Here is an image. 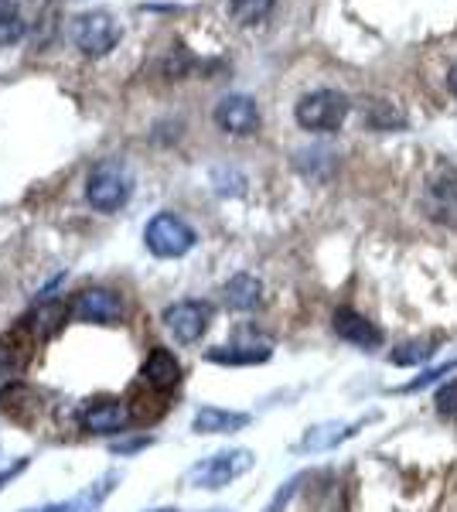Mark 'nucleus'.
<instances>
[{
    "label": "nucleus",
    "instance_id": "4",
    "mask_svg": "<svg viewBox=\"0 0 457 512\" xmlns=\"http://www.w3.org/2000/svg\"><path fill=\"white\" fill-rule=\"evenodd\" d=\"M253 461H256L253 451H246V448L219 451V454H212V458L198 461L188 478L195 489H226L229 482H236L239 475H246L249 468H253Z\"/></svg>",
    "mask_w": 457,
    "mask_h": 512
},
{
    "label": "nucleus",
    "instance_id": "14",
    "mask_svg": "<svg viewBox=\"0 0 457 512\" xmlns=\"http://www.w3.org/2000/svg\"><path fill=\"white\" fill-rule=\"evenodd\" d=\"M222 294H226V304L232 311H256L263 304V284L253 274H236Z\"/></svg>",
    "mask_w": 457,
    "mask_h": 512
},
{
    "label": "nucleus",
    "instance_id": "2",
    "mask_svg": "<svg viewBox=\"0 0 457 512\" xmlns=\"http://www.w3.org/2000/svg\"><path fill=\"white\" fill-rule=\"evenodd\" d=\"M130 192H134V178L127 175V168L116 161H103L89 171L86 181V198L89 205L99 212H116L120 205L130 202Z\"/></svg>",
    "mask_w": 457,
    "mask_h": 512
},
{
    "label": "nucleus",
    "instance_id": "9",
    "mask_svg": "<svg viewBox=\"0 0 457 512\" xmlns=\"http://www.w3.org/2000/svg\"><path fill=\"white\" fill-rule=\"evenodd\" d=\"M427 216L447 229H457V171L440 168L427 181Z\"/></svg>",
    "mask_w": 457,
    "mask_h": 512
},
{
    "label": "nucleus",
    "instance_id": "25",
    "mask_svg": "<svg viewBox=\"0 0 457 512\" xmlns=\"http://www.w3.org/2000/svg\"><path fill=\"white\" fill-rule=\"evenodd\" d=\"M4 373H7V359L0 355V379H4Z\"/></svg>",
    "mask_w": 457,
    "mask_h": 512
},
{
    "label": "nucleus",
    "instance_id": "21",
    "mask_svg": "<svg viewBox=\"0 0 457 512\" xmlns=\"http://www.w3.org/2000/svg\"><path fill=\"white\" fill-rule=\"evenodd\" d=\"M454 369H457V362H444V366H434V369H427V373H423L420 379H413V383H406L403 390H406V393H413V390H423V386H427V383H437L440 376L454 373Z\"/></svg>",
    "mask_w": 457,
    "mask_h": 512
},
{
    "label": "nucleus",
    "instance_id": "6",
    "mask_svg": "<svg viewBox=\"0 0 457 512\" xmlns=\"http://www.w3.org/2000/svg\"><path fill=\"white\" fill-rule=\"evenodd\" d=\"M69 315L82 325H116L123 315V301L106 287H86L72 297Z\"/></svg>",
    "mask_w": 457,
    "mask_h": 512
},
{
    "label": "nucleus",
    "instance_id": "12",
    "mask_svg": "<svg viewBox=\"0 0 457 512\" xmlns=\"http://www.w3.org/2000/svg\"><path fill=\"white\" fill-rule=\"evenodd\" d=\"M130 424V407L120 400H99L82 410V427L93 434H116Z\"/></svg>",
    "mask_w": 457,
    "mask_h": 512
},
{
    "label": "nucleus",
    "instance_id": "15",
    "mask_svg": "<svg viewBox=\"0 0 457 512\" xmlns=\"http://www.w3.org/2000/svg\"><path fill=\"white\" fill-rule=\"evenodd\" d=\"M355 431H359V424H342V420H328V424H318L311 427L297 448L301 451H328L335 448V444H342L345 437H352Z\"/></svg>",
    "mask_w": 457,
    "mask_h": 512
},
{
    "label": "nucleus",
    "instance_id": "13",
    "mask_svg": "<svg viewBox=\"0 0 457 512\" xmlns=\"http://www.w3.org/2000/svg\"><path fill=\"white\" fill-rule=\"evenodd\" d=\"M249 424V414L239 410H222V407H202L191 420V431L195 434H236Z\"/></svg>",
    "mask_w": 457,
    "mask_h": 512
},
{
    "label": "nucleus",
    "instance_id": "19",
    "mask_svg": "<svg viewBox=\"0 0 457 512\" xmlns=\"http://www.w3.org/2000/svg\"><path fill=\"white\" fill-rule=\"evenodd\" d=\"M24 38V21L14 14V0H0V45H14Z\"/></svg>",
    "mask_w": 457,
    "mask_h": 512
},
{
    "label": "nucleus",
    "instance_id": "22",
    "mask_svg": "<svg viewBox=\"0 0 457 512\" xmlns=\"http://www.w3.org/2000/svg\"><path fill=\"white\" fill-rule=\"evenodd\" d=\"M437 410H440V417H457V379L437 393Z\"/></svg>",
    "mask_w": 457,
    "mask_h": 512
},
{
    "label": "nucleus",
    "instance_id": "7",
    "mask_svg": "<svg viewBox=\"0 0 457 512\" xmlns=\"http://www.w3.org/2000/svg\"><path fill=\"white\" fill-rule=\"evenodd\" d=\"M215 123H219V130H226L232 137H249L260 130V106L246 93L222 96L219 106H215Z\"/></svg>",
    "mask_w": 457,
    "mask_h": 512
},
{
    "label": "nucleus",
    "instance_id": "3",
    "mask_svg": "<svg viewBox=\"0 0 457 512\" xmlns=\"http://www.w3.org/2000/svg\"><path fill=\"white\" fill-rule=\"evenodd\" d=\"M195 239H198L195 229H191L185 219L171 216V212L154 216L144 229L147 250L154 256H161V260H178V256H185L191 246H195Z\"/></svg>",
    "mask_w": 457,
    "mask_h": 512
},
{
    "label": "nucleus",
    "instance_id": "26",
    "mask_svg": "<svg viewBox=\"0 0 457 512\" xmlns=\"http://www.w3.org/2000/svg\"><path fill=\"white\" fill-rule=\"evenodd\" d=\"M154 512H178V509H154Z\"/></svg>",
    "mask_w": 457,
    "mask_h": 512
},
{
    "label": "nucleus",
    "instance_id": "20",
    "mask_svg": "<svg viewBox=\"0 0 457 512\" xmlns=\"http://www.w3.org/2000/svg\"><path fill=\"white\" fill-rule=\"evenodd\" d=\"M229 7L243 24H253V21L263 18V11L270 7V0H229Z\"/></svg>",
    "mask_w": 457,
    "mask_h": 512
},
{
    "label": "nucleus",
    "instance_id": "17",
    "mask_svg": "<svg viewBox=\"0 0 457 512\" xmlns=\"http://www.w3.org/2000/svg\"><path fill=\"white\" fill-rule=\"evenodd\" d=\"M365 120H369L372 130H396V127H403V113L396 110V106H389L386 99H376V103L369 106V113H365Z\"/></svg>",
    "mask_w": 457,
    "mask_h": 512
},
{
    "label": "nucleus",
    "instance_id": "5",
    "mask_svg": "<svg viewBox=\"0 0 457 512\" xmlns=\"http://www.w3.org/2000/svg\"><path fill=\"white\" fill-rule=\"evenodd\" d=\"M120 24L113 21L110 11H86L79 14L76 21H72V41H76V48L82 55H110L116 45H120Z\"/></svg>",
    "mask_w": 457,
    "mask_h": 512
},
{
    "label": "nucleus",
    "instance_id": "18",
    "mask_svg": "<svg viewBox=\"0 0 457 512\" xmlns=\"http://www.w3.org/2000/svg\"><path fill=\"white\" fill-rule=\"evenodd\" d=\"M430 355H434V345L420 338V342H406L400 349L389 352V362H393V366H420V362H427Z\"/></svg>",
    "mask_w": 457,
    "mask_h": 512
},
{
    "label": "nucleus",
    "instance_id": "11",
    "mask_svg": "<svg viewBox=\"0 0 457 512\" xmlns=\"http://www.w3.org/2000/svg\"><path fill=\"white\" fill-rule=\"evenodd\" d=\"M140 379H144L154 393H168V390H174V386L181 383V362L174 359V352H168V349H154L144 359Z\"/></svg>",
    "mask_w": 457,
    "mask_h": 512
},
{
    "label": "nucleus",
    "instance_id": "8",
    "mask_svg": "<svg viewBox=\"0 0 457 512\" xmlns=\"http://www.w3.org/2000/svg\"><path fill=\"white\" fill-rule=\"evenodd\" d=\"M209 321H212V308L205 301H178L171 308H164V325L185 345L198 342V338L209 332Z\"/></svg>",
    "mask_w": 457,
    "mask_h": 512
},
{
    "label": "nucleus",
    "instance_id": "10",
    "mask_svg": "<svg viewBox=\"0 0 457 512\" xmlns=\"http://www.w3.org/2000/svg\"><path fill=\"white\" fill-rule=\"evenodd\" d=\"M331 325H335L338 338H345L348 345H359V349H376V345H382V328L376 321L359 315L355 308H338Z\"/></svg>",
    "mask_w": 457,
    "mask_h": 512
},
{
    "label": "nucleus",
    "instance_id": "1",
    "mask_svg": "<svg viewBox=\"0 0 457 512\" xmlns=\"http://www.w3.org/2000/svg\"><path fill=\"white\" fill-rule=\"evenodd\" d=\"M348 110H352V103H348L345 93H338V89H318V93L301 96L294 117L311 134H335L345 123Z\"/></svg>",
    "mask_w": 457,
    "mask_h": 512
},
{
    "label": "nucleus",
    "instance_id": "16",
    "mask_svg": "<svg viewBox=\"0 0 457 512\" xmlns=\"http://www.w3.org/2000/svg\"><path fill=\"white\" fill-rule=\"evenodd\" d=\"M267 359V345H219V349H209V362H222V366H256V362Z\"/></svg>",
    "mask_w": 457,
    "mask_h": 512
},
{
    "label": "nucleus",
    "instance_id": "24",
    "mask_svg": "<svg viewBox=\"0 0 457 512\" xmlns=\"http://www.w3.org/2000/svg\"><path fill=\"white\" fill-rule=\"evenodd\" d=\"M447 89H451V93L457 96V62L451 65V69H447Z\"/></svg>",
    "mask_w": 457,
    "mask_h": 512
},
{
    "label": "nucleus",
    "instance_id": "23",
    "mask_svg": "<svg viewBox=\"0 0 457 512\" xmlns=\"http://www.w3.org/2000/svg\"><path fill=\"white\" fill-rule=\"evenodd\" d=\"M21 468H24V461H18V465H14V468H7V472H0V489H4V482H11V478L18 475Z\"/></svg>",
    "mask_w": 457,
    "mask_h": 512
}]
</instances>
